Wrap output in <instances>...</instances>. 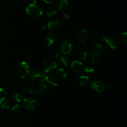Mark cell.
Returning <instances> with one entry per match:
<instances>
[{
    "instance_id": "603a6c76",
    "label": "cell",
    "mask_w": 127,
    "mask_h": 127,
    "mask_svg": "<svg viewBox=\"0 0 127 127\" xmlns=\"http://www.w3.org/2000/svg\"><path fill=\"white\" fill-rule=\"evenodd\" d=\"M57 74H58V77L60 78L61 79H64V78H66V77L67 76L66 72L63 68H60V69H58V71H57Z\"/></svg>"
},
{
    "instance_id": "d6a6232c",
    "label": "cell",
    "mask_w": 127,
    "mask_h": 127,
    "mask_svg": "<svg viewBox=\"0 0 127 127\" xmlns=\"http://www.w3.org/2000/svg\"><path fill=\"white\" fill-rule=\"evenodd\" d=\"M40 29H41V30H43V31H44V30H45V26L44 25H41V26H40Z\"/></svg>"
},
{
    "instance_id": "3957f363",
    "label": "cell",
    "mask_w": 127,
    "mask_h": 127,
    "mask_svg": "<svg viewBox=\"0 0 127 127\" xmlns=\"http://www.w3.org/2000/svg\"><path fill=\"white\" fill-rule=\"evenodd\" d=\"M42 67L45 71L50 73L57 68V64L53 60L47 58L42 61Z\"/></svg>"
},
{
    "instance_id": "7c38bea8",
    "label": "cell",
    "mask_w": 127,
    "mask_h": 127,
    "mask_svg": "<svg viewBox=\"0 0 127 127\" xmlns=\"http://www.w3.org/2000/svg\"><path fill=\"white\" fill-rule=\"evenodd\" d=\"M55 42L54 35L50 32H47L44 37V43L47 47L52 45Z\"/></svg>"
},
{
    "instance_id": "83f0119b",
    "label": "cell",
    "mask_w": 127,
    "mask_h": 127,
    "mask_svg": "<svg viewBox=\"0 0 127 127\" xmlns=\"http://www.w3.org/2000/svg\"><path fill=\"white\" fill-rule=\"evenodd\" d=\"M69 15L68 14L65 13V14H63L62 17H61L60 21L61 23H62V22L66 21L67 20L69 19Z\"/></svg>"
},
{
    "instance_id": "cb8c5ba5",
    "label": "cell",
    "mask_w": 127,
    "mask_h": 127,
    "mask_svg": "<svg viewBox=\"0 0 127 127\" xmlns=\"http://www.w3.org/2000/svg\"><path fill=\"white\" fill-rule=\"evenodd\" d=\"M120 40L122 44L126 46L127 45V33L126 32H124V33H122L121 36H120Z\"/></svg>"
},
{
    "instance_id": "8fae6325",
    "label": "cell",
    "mask_w": 127,
    "mask_h": 127,
    "mask_svg": "<svg viewBox=\"0 0 127 127\" xmlns=\"http://www.w3.org/2000/svg\"><path fill=\"white\" fill-rule=\"evenodd\" d=\"M78 38L81 43H84L88 39V32L86 29L80 30L78 33Z\"/></svg>"
},
{
    "instance_id": "e0dca14e",
    "label": "cell",
    "mask_w": 127,
    "mask_h": 127,
    "mask_svg": "<svg viewBox=\"0 0 127 127\" xmlns=\"http://www.w3.org/2000/svg\"><path fill=\"white\" fill-rule=\"evenodd\" d=\"M92 51L99 53L100 55L103 53L104 48H103V46L100 43L96 42V43H94V45H93V48H92Z\"/></svg>"
},
{
    "instance_id": "f1b7e54d",
    "label": "cell",
    "mask_w": 127,
    "mask_h": 127,
    "mask_svg": "<svg viewBox=\"0 0 127 127\" xmlns=\"http://www.w3.org/2000/svg\"><path fill=\"white\" fill-rule=\"evenodd\" d=\"M94 68L91 66H89L86 67V68H84V71L87 73H92L94 72Z\"/></svg>"
},
{
    "instance_id": "8992f818",
    "label": "cell",
    "mask_w": 127,
    "mask_h": 127,
    "mask_svg": "<svg viewBox=\"0 0 127 127\" xmlns=\"http://www.w3.org/2000/svg\"><path fill=\"white\" fill-rule=\"evenodd\" d=\"M37 102L35 99L32 97H27L24 100V107L29 110H33L36 108Z\"/></svg>"
},
{
    "instance_id": "d6986e66",
    "label": "cell",
    "mask_w": 127,
    "mask_h": 127,
    "mask_svg": "<svg viewBox=\"0 0 127 127\" xmlns=\"http://www.w3.org/2000/svg\"><path fill=\"white\" fill-rule=\"evenodd\" d=\"M58 58V60H59L60 63L62 65L64 66V67L68 66V64H69V59H68V58L64 57V56H63L62 55H60Z\"/></svg>"
},
{
    "instance_id": "484cf974",
    "label": "cell",
    "mask_w": 127,
    "mask_h": 127,
    "mask_svg": "<svg viewBox=\"0 0 127 127\" xmlns=\"http://www.w3.org/2000/svg\"><path fill=\"white\" fill-rule=\"evenodd\" d=\"M7 95L8 94H7V92L6 89L2 88V87H0V96L2 97H6Z\"/></svg>"
},
{
    "instance_id": "9a60e30c",
    "label": "cell",
    "mask_w": 127,
    "mask_h": 127,
    "mask_svg": "<svg viewBox=\"0 0 127 127\" xmlns=\"http://www.w3.org/2000/svg\"><path fill=\"white\" fill-rule=\"evenodd\" d=\"M9 100L6 97H2L0 99V111L6 110L9 108Z\"/></svg>"
},
{
    "instance_id": "52a82bcc",
    "label": "cell",
    "mask_w": 127,
    "mask_h": 127,
    "mask_svg": "<svg viewBox=\"0 0 127 127\" xmlns=\"http://www.w3.org/2000/svg\"><path fill=\"white\" fill-rule=\"evenodd\" d=\"M73 44L68 40H64L61 43V53L64 55L69 54L71 52Z\"/></svg>"
},
{
    "instance_id": "ac0fdd59",
    "label": "cell",
    "mask_w": 127,
    "mask_h": 127,
    "mask_svg": "<svg viewBox=\"0 0 127 127\" xmlns=\"http://www.w3.org/2000/svg\"><path fill=\"white\" fill-rule=\"evenodd\" d=\"M89 78L88 76L83 75L79 78V84L81 86H86L89 83Z\"/></svg>"
},
{
    "instance_id": "7a4b0ae2",
    "label": "cell",
    "mask_w": 127,
    "mask_h": 127,
    "mask_svg": "<svg viewBox=\"0 0 127 127\" xmlns=\"http://www.w3.org/2000/svg\"><path fill=\"white\" fill-rule=\"evenodd\" d=\"M30 73V66L29 63L25 61H22L17 66V73L20 78L25 79L29 76Z\"/></svg>"
},
{
    "instance_id": "277c9868",
    "label": "cell",
    "mask_w": 127,
    "mask_h": 127,
    "mask_svg": "<svg viewBox=\"0 0 127 127\" xmlns=\"http://www.w3.org/2000/svg\"><path fill=\"white\" fill-rule=\"evenodd\" d=\"M100 37L105 42V44L107 47L110 49H115L118 45V42L114 38H111L106 35L105 33H101L100 34Z\"/></svg>"
},
{
    "instance_id": "f546056e",
    "label": "cell",
    "mask_w": 127,
    "mask_h": 127,
    "mask_svg": "<svg viewBox=\"0 0 127 127\" xmlns=\"http://www.w3.org/2000/svg\"><path fill=\"white\" fill-rule=\"evenodd\" d=\"M33 93V90L30 87H27L24 90V94H31Z\"/></svg>"
},
{
    "instance_id": "4fadbf2b",
    "label": "cell",
    "mask_w": 127,
    "mask_h": 127,
    "mask_svg": "<svg viewBox=\"0 0 127 127\" xmlns=\"http://www.w3.org/2000/svg\"><path fill=\"white\" fill-rule=\"evenodd\" d=\"M47 91V86L44 84H40L33 91L35 95H42L44 94Z\"/></svg>"
},
{
    "instance_id": "9c48e42d",
    "label": "cell",
    "mask_w": 127,
    "mask_h": 127,
    "mask_svg": "<svg viewBox=\"0 0 127 127\" xmlns=\"http://www.w3.org/2000/svg\"><path fill=\"white\" fill-rule=\"evenodd\" d=\"M91 88L97 93H101L105 90V87L102 82L100 81H94L91 83Z\"/></svg>"
},
{
    "instance_id": "7402d4cb",
    "label": "cell",
    "mask_w": 127,
    "mask_h": 127,
    "mask_svg": "<svg viewBox=\"0 0 127 127\" xmlns=\"http://www.w3.org/2000/svg\"><path fill=\"white\" fill-rule=\"evenodd\" d=\"M99 57H100V55L99 53H96L95 52H93L92 51V54H91V62L93 63H95L97 62V61L99 60Z\"/></svg>"
},
{
    "instance_id": "1f68e13d",
    "label": "cell",
    "mask_w": 127,
    "mask_h": 127,
    "mask_svg": "<svg viewBox=\"0 0 127 127\" xmlns=\"http://www.w3.org/2000/svg\"><path fill=\"white\" fill-rule=\"evenodd\" d=\"M43 1L46 3H51L52 2H53V0H43Z\"/></svg>"
},
{
    "instance_id": "6da1fadb",
    "label": "cell",
    "mask_w": 127,
    "mask_h": 127,
    "mask_svg": "<svg viewBox=\"0 0 127 127\" xmlns=\"http://www.w3.org/2000/svg\"><path fill=\"white\" fill-rule=\"evenodd\" d=\"M26 12L27 15L32 18H38L43 14V11L40 7L35 4H29L26 7Z\"/></svg>"
},
{
    "instance_id": "30bf717a",
    "label": "cell",
    "mask_w": 127,
    "mask_h": 127,
    "mask_svg": "<svg viewBox=\"0 0 127 127\" xmlns=\"http://www.w3.org/2000/svg\"><path fill=\"white\" fill-rule=\"evenodd\" d=\"M61 25V22L57 19H51L47 22V26L51 31H55L58 29Z\"/></svg>"
},
{
    "instance_id": "d4e9b609",
    "label": "cell",
    "mask_w": 127,
    "mask_h": 127,
    "mask_svg": "<svg viewBox=\"0 0 127 127\" xmlns=\"http://www.w3.org/2000/svg\"><path fill=\"white\" fill-rule=\"evenodd\" d=\"M22 110V107L21 105L17 104L12 107V111L14 113H19Z\"/></svg>"
},
{
    "instance_id": "5bb4252c",
    "label": "cell",
    "mask_w": 127,
    "mask_h": 127,
    "mask_svg": "<svg viewBox=\"0 0 127 127\" xmlns=\"http://www.w3.org/2000/svg\"><path fill=\"white\" fill-rule=\"evenodd\" d=\"M46 83H48L50 85L53 86H58V82L57 80V78H56L55 76L53 74H48L46 76Z\"/></svg>"
},
{
    "instance_id": "4316f807",
    "label": "cell",
    "mask_w": 127,
    "mask_h": 127,
    "mask_svg": "<svg viewBox=\"0 0 127 127\" xmlns=\"http://www.w3.org/2000/svg\"><path fill=\"white\" fill-rule=\"evenodd\" d=\"M57 13V11L55 9H49L47 12V15L49 17H52L53 16H54L55 15H56V14Z\"/></svg>"
},
{
    "instance_id": "836d02e7",
    "label": "cell",
    "mask_w": 127,
    "mask_h": 127,
    "mask_svg": "<svg viewBox=\"0 0 127 127\" xmlns=\"http://www.w3.org/2000/svg\"><path fill=\"white\" fill-rule=\"evenodd\" d=\"M38 1V0H32V3L35 4H36V3H37V1Z\"/></svg>"
},
{
    "instance_id": "ffe728a7",
    "label": "cell",
    "mask_w": 127,
    "mask_h": 127,
    "mask_svg": "<svg viewBox=\"0 0 127 127\" xmlns=\"http://www.w3.org/2000/svg\"><path fill=\"white\" fill-rule=\"evenodd\" d=\"M12 98L16 102H21L22 100V97L21 94L17 91H14L12 93Z\"/></svg>"
},
{
    "instance_id": "4dcf8cb0",
    "label": "cell",
    "mask_w": 127,
    "mask_h": 127,
    "mask_svg": "<svg viewBox=\"0 0 127 127\" xmlns=\"http://www.w3.org/2000/svg\"><path fill=\"white\" fill-rule=\"evenodd\" d=\"M104 85H105V88H110L112 86V84L110 83H104Z\"/></svg>"
},
{
    "instance_id": "44dd1931",
    "label": "cell",
    "mask_w": 127,
    "mask_h": 127,
    "mask_svg": "<svg viewBox=\"0 0 127 127\" xmlns=\"http://www.w3.org/2000/svg\"><path fill=\"white\" fill-rule=\"evenodd\" d=\"M78 58L80 61H84L87 58V52L84 50H81L78 53Z\"/></svg>"
},
{
    "instance_id": "5b68a950",
    "label": "cell",
    "mask_w": 127,
    "mask_h": 127,
    "mask_svg": "<svg viewBox=\"0 0 127 127\" xmlns=\"http://www.w3.org/2000/svg\"><path fill=\"white\" fill-rule=\"evenodd\" d=\"M29 76L30 78L32 81H38L41 82V83H46V76H47V75L41 73L39 71H30Z\"/></svg>"
},
{
    "instance_id": "2e32d148",
    "label": "cell",
    "mask_w": 127,
    "mask_h": 127,
    "mask_svg": "<svg viewBox=\"0 0 127 127\" xmlns=\"http://www.w3.org/2000/svg\"><path fill=\"white\" fill-rule=\"evenodd\" d=\"M68 2L67 0H57L55 6L58 10H64L67 7Z\"/></svg>"
},
{
    "instance_id": "ba28073f",
    "label": "cell",
    "mask_w": 127,
    "mask_h": 127,
    "mask_svg": "<svg viewBox=\"0 0 127 127\" xmlns=\"http://www.w3.org/2000/svg\"><path fill=\"white\" fill-rule=\"evenodd\" d=\"M71 69L76 74H81L84 71V66L81 62L74 60L71 64Z\"/></svg>"
}]
</instances>
